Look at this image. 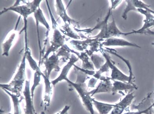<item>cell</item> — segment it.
<instances>
[{
	"mask_svg": "<svg viewBox=\"0 0 154 114\" xmlns=\"http://www.w3.org/2000/svg\"><path fill=\"white\" fill-rule=\"evenodd\" d=\"M30 80L26 81L25 86L23 92L24 98H25L26 105L24 114H36L34 107L33 100L32 98L30 89ZM40 114H46L43 111Z\"/></svg>",
	"mask_w": 154,
	"mask_h": 114,
	"instance_id": "9c48e42d",
	"label": "cell"
},
{
	"mask_svg": "<svg viewBox=\"0 0 154 114\" xmlns=\"http://www.w3.org/2000/svg\"><path fill=\"white\" fill-rule=\"evenodd\" d=\"M56 7H57V13L60 15V17L66 24L68 22L69 25H72L74 28L79 29V23L69 17L66 13V10L65 9L63 4L61 1H56Z\"/></svg>",
	"mask_w": 154,
	"mask_h": 114,
	"instance_id": "5bb4252c",
	"label": "cell"
},
{
	"mask_svg": "<svg viewBox=\"0 0 154 114\" xmlns=\"http://www.w3.org/2000/svg\"><path fill=\"white\" fill-rule=\"evenodd\" d=\"M110 1L111 3V7L113 10L115 9V8L122 3V1Z\"/></svg>",
	"mask_w": 154,
	"mask_h": 114,
	"instance_id": "d6a6232c",
	"label": "cell"
},
{
	"mask_svg": "<svg viewBox=\"0 0 154 114\" xmlns=\"http://www.w3.org/2000/svg\"><path fill=\"white\" fill-rule=\"evenodd\" d=\"M92 38H86V39L83 41L72 40L70 42V43L73 48L77 50L83 51L88 49L90 43L92 41Z\"/></svg>",
	"mask_w": 154,
	"mask_h": 114,
	"instance_id": "ffe728a7",
	"label": "cell"
},
{
	"mask_svg": "<svg viewBox=\"0 0 154 114\" xmlns=\"http://www.w3.org/2000/svg\"><path fill=\"white\" fill-rule=\"evenodd\" d=\"M7 114H11V113H8Z\"/></svg>",
	"mask_w": 154,
	"mask_h": 114,
	"instance_id": "74e56055",
	"label": "cell"
},
{
	"mask_svg": "<svg viewBox=\"0 0 154 114\" xmlns=\"http://www.w3.org/2000/svg\"><path fill=\"white\" fill-rule=\"evenodd\" d=\"M152 45L154 46V42H152Z\"/></svg>",
	"mask_w": 154,
	"mask_h": 114,
	"instance_id": "d590c367",
	"label": "cell"
},
{
	"mask_svg": "<svg viewBox=\"0 0 154 114\" xmlns=\"http://www.w3.org/2000/svg\"><path fill=\"white\" fill-rule=\"evenodd\" d=\"M133 2L135 7L137 9H142L149 11L154 15V11L150 8V6L149 5H147L144 2H142V1L138 0H133Z\"/></svg>",
	"mask_w": 154,
	"mask_h": 114,
	"instance_id": "f546056e",
	"label": "cell"
},
{
	"mask_svg": "<svg viewBox=\"0 0 154 114\" xmlns=\"http://www.w3.org/2000/svg\"><path fill=\"white\" fill-rule=\"evenodd\" d=\"M112 94L115 95L116 93L123 91L128 92H133L134 89H138V87L135 84H133L123 82L116 80H112Z\"/></svg>",
	"mask_w": 154,
	"mask_h": 114,
	"instance_id": "7c38bea8",
	"label": "cell"
},
{
	"mask_svg": "<svg viewBox=\"0 0 154 114\" xmlns=\"http://www.w3.org/2000/svg\"><path fill=\"white\" fill-rule=\"evenodd\" d=\"M45 84L44 95L43 96V102L45 104V110L50 106L51 98L52 94V86L51 82H50L49 78L46 77L43 73H42Z\"/></svg>",
	"mask_w": 154,
	"mask_h": 114,
	"instance_id": "2e32d148",
	"label": "cell"
},
{
	"mask_svg": "<svg viewBox=\"0 0 154 114\" xmlns=\"http://www.w3.org/2000/svg\"><path fill=\"white\" fill-rule=\"evenodd\" d=\"M15 35H16V34L15 33H13L9 38L6 41L5 43H3L2 44L3 49V53L2 54V56H9L10 49L12 45L14 39Z\"/></svg>",
	"mask_w": 154,
	"mask_h": 114,
	"instance_id": "d4e9b609",
	"label": "cell"
},
{
	"mask_svg": "<svg viewBox=\"0 0 154 114\" xmlns=\"http://www.w3.org/2000/svg\"><path fill=\"white\" fill-rule=\"evenodd\" d=\"M60 60H59V56L54 52L53 55L49 58L46 59L44 62L46 70L44 74L46 77L49 78L51 73L52 70H54L57 72L60 71V68L59 63Z\"/></svg>",
	"mask_w": 154,
	"mask_h": 114,
	"instance_id": "30bf717a",
	"label": "cell"
},
{
	"mask_svg": "<svg viewBox=\"0 0 154 114\" xmlns=\"http://www.w3.org/2000/svg\"><path fill=\"white\" fill-rule=\"evenodd\" d=\"M137 12L143 14L146 16V19L143 20V25L142 28L138 30H133V31L126 33L125 36L133 34H142L143 32L147 29L154 27V16L151 12L142 9H137Z\"/></svg>",
	"mask_w": 154,
	"mask_h": 114,
	"instance_id": "52a82bcc",
	"label": "cell"
},
{
	"mask_svg": "<svg viewBox=\"0 0 154 114\" xmlns=\"http://www.w3.org/2000/svg\"><path fill=\"white\" fill-rule=\"evenodd\" d=\"M105 49L104 48V50L106 52H107L108 53L111 54L115 55V56H117V57L120 58V59L122 60L123 61H124V62L126 64L127 66L129 69V77H130V81H129V83L133 84H135L133 83V81L134 80V76L133 75V70H132V67L131 65L130 61L129 60L126 59L125 58H124L122 56L119 55V54L117 53V51L115 50V49H113V48H108L107 47H105Z\"/></svg>",
	"mask_w": 154,
	"mask_h": 114,
	"instance_id": "d6986e66",
	"label": "cell"
},
{
	"mask_svg": "<svg viewBox=\"0 0 154 114\" xmlns=\"http://www.w3.org/2000/svg\"><path fill=\"white\" fill-rule=\"evenodd\" d=\"M65 114H68V113L67 112H66V113H65Z\"/></svg>",
	"mask_w": 154,
	"mask_h": 114,
	"instance_id": "8d00e7d4",
	"label": "cell"
},
{
	"mask_svg": "<svg viewBox=\"0 0 154 114\" xmlns=\"http://www.w3.org/2000/svg\"><path fill=\"white\" fill-rule=\"evenodd\" d=\"M110 68L109 67L108 64L106 61L105 63L101 66L97 71H96L95 73L93 76L96 79H100L101 77L102 76V74L104 73L109 72V71Z\"/></svg>",
	"mask_w": 154,
	"mask_h": 114,
	"instance_id": "f1b7e54d",
	"label": "cell"
},
{
	"mask_svg": "<svg viewBox=\"0 0 154 114\" xmlns=\"http://www.w3.org/2000/svg\"><path fill=\"white\" fill-rule=\"evenodd\" d=\"M103 46L105 47L109 46H120V47H132L140 48L141 47L135 43L128 41L125 39L112 37L105 39L101 43Z\"/></svg>",
	"mask_w": 154,
	"mask_h": 114,
	"instance_id": "4fadbf2b",
	"label": "cell"
},
{
	"mask_svg": "<svg viewBox=\"0 0 154 114\" xmlns=\"http://www.w3.org/2000/svg\"><path fill=\"white\" fill-rule=\"evenodd\" d=\"M103 56L104 57L109 67L111 70V78L112 80H116L119 81L123 82L128 83H129L130 77L129 76L125 75L124 73L122 72L116 66L115 63L111 59V57L109 55L106 54L104 50L103 47H101L100 50Z\"/></svg>",
	"mask_w": 154,
	"mask_h": 114,
	"instance_id": "277c9868",
	"label": "cell"
},
{
	"mask_svg": "<svg viewBox=\"0 0 154 114\" xmlns=\"http://www.w3.org/2000/svg\"><path fill=\"white\" fill-rule=\"evenodd\" d=\"M98 79L95 78H92L90 79L88 83V87L93 88L95 87V85L97 83Z\"/></svg>",
	"mask_w": 154,
	"mask_h": 114,
	"instance_id": "1f68e13d",
	"label": "cell"
},
{
	"mask_svg": "<svg viewBox=\"0 0 154 114\" xmlns=\"http://www.w3.org/2000/svg\"><path fill=\"white\" fill-rule=\"evenodd\" d=\"M25 54L26 56V58L29 61V65L33 70L35 72L39 70V66H38L36 62L33 60L31 55V51L29 48H27L26 49Z\"/></svg>",
	"mask_w": 154,
	"mask_h": 114,
	"instance_id": "4316f807",
	"label": "cell"
},
{
	"mask_svg": "<svg viewBox=\"0 0 154 114\" xmlns=\"http://www.w3.org/2000/svg\"><path fill=\"white\" fill-rule=\"evenodd\" d=\"M26 58V56L24 54L18 71L11 82L9 84H1V87L2 89H6L19 97L21 96L23 86L25 81Z\"/></svg>",
	"mask_w": 154,
	"mask_h": 114,
	"instance_id": "6da1fadb",
	"label": "cell"
},
{
	"mask_svg": "<svg viewBox=\"0 0 154 114\" xmlns=\"http://www.w3.org/2000/svg\"><path fill=\"white\" fill-rule=\"evenodd\" d=\"M42 73L40 70H39L35 72L34 74V84L30 89L31 94L33 100H34L35 89L40 84L41 76H42Z\"/></svg>",
	"mask_w": 154,
	"mask_h": 114,
	"instance_id": "484cf974",
	"label": "cell"
},
{
	"mask_svg": "<svg viewBox=\"0 0 154 114\" xmlns=\"http://www.w3.org/2000/svg\"><path fill=\"white\" fill-rule=\"evenodd\" d=\"M100 80L101 81L99 83L98 86L94 89L89 92L92 97L97 93H112L113 85L111 77L102 75Z\"/></svg>",
	"mask_w": 154,
	"mask_h": 114,
	"instance_id": "ba28073f",
	"label": "cell"
},
{
	"mask_svg": "<svg viewBox=\"0 0 154 114\" xmlns=\"http://www.w3.org/2000/svg\"><path fill=\"white\" fill-rule=\"evenodd\" d=\"M70 52L76 55L82 61V68L84 70L95 71L94 66L89 58V56L86 52H82L80 54L70 49Z\"/></svg>",
	"mask_w": 154,
	"mask_h": 114,
	"instance_id": "e0dca14e",
	"label": "cell"
},
{
	"mask_svg": "<svg viewBox=\"0 0 154 114\" xmlns=\"http://www.w3.org/2000/svg\"><path fill=\"white\" fill-rule=\"evenodd\" d=\"M127 4L126 7L124 10V12L122 17L124 20H126L128 19V14L131 11H137V9L136 8L133 4V1H125Z\"/></svg>",
	"mask_w": 154,
	"mask_h": 114,
	"instance_id": "83f0119b",
	"label": "cell"
},
{
	"mask_svg": "<svg viewBox=\"0 0 154 114\" xmlns=\"http://www.w3.org/2000/svg\"><path fill=\"white\" fill-rule=\"evenodd\" d=\"M91 59L94 67L96 69L99 70L101 66L105 63V58L99 55L94 54L91 56Z\"/></svg>",
	"mask_w": 154,
	"mask_h": 114,
	"instance_id": "cb8c5ba5",
	"label": "cell"
},
{
	"mask_svg": "<svg viewBox=\"0 0 154 114\" xmlns=\"http://www.w3.org/2000/svg\"><path fill=\"white\" fill-rule=\"evenodd\" d=\"M3 89L11 97L13 103L14 114H22L20 106V102L22 99H19L20 97L18 96L13 94L8 91L5 89Z\"/></svg>",
	"mask_w": 154,
	"mask_h": 114,
	"instance_id": "44dd1931",
	"label": "cell"
},
{
	"mask_svg": "<svg viewBox=\"0 0 154 114\" xmlns=\"http://www.w3.org/2000/svg\"><path fill=\"white\" fill-rule=\"evenodd\" d=\"M94 106L95 107L100 114H109L115 106V104L100 102L92 99Z\"/></svg>",
	"mask_w": 154,
	"mask_h": 114,
	"instance_id": "ac0fdd59",
	"label": "cell"
},
{
	"mask_svg": "<svg viewBox=\"0 0 154 114\" xmlns=\"http://www.w3.org/2000/svg\"><path fill=\"white\" fill-rule=\"evenodd\" d=\"M79 59V58L78 57H77L75 54L71 55V57L69 59L70 61L68 63L67 65L64 66L60 76L55 80L51 81V83L53 86H55L59 82L63 80H65V79L67 78V75L69 70L72 66H74L75 63L77 62Z\"/></svg>",
	"mask_w": 154,
	"mask_h": 114,
	"instance_id": "9a60e30c",
	"label": "cell"
},
{
	"mask_svg": "<svg viewBox=\"0 0 154 114\" xmlns=\"http://www.w3.org/2000/svg\"><path fill=\"white\" fill-rule=\"evenodd\" d=\"M142 34H148V35L154 36V31L150 30V29H148L145 31L144 32H143V33H142Z\"/></svg>",
	"mask_w": 154,
	"mask_h": 114,
	"instance_id": "e575fe53",
	"label": "cell"
},
{
	"mask_svg": "<svg viewBox=\"0 0 154 114\" xmlns=\"http://www.w3.org/2000/svg\"><path fill=\"white\" fill-rule=\"evenodd\" d=\"M112 18V21L111 22H109L104 32L101 36V39H106L112 37H119L121 35H125L126 33H123L121 31L117 26L113 15Z\"/></svg>",
	"mask_w": 154,
	"mask_h": 114,
	"instance_id": "8fae6325",
	"label": "cell"
},
{
	"mask_svg": "<svg viewBox=\"0 0 154 114\" xmlns=\"http://www.w3.org/2000/svg\"><path fill=\"white\" fill-rule=\"evenodd\" d=\"M69 24L68 23L65 24V25L62 27V29H60V30L65 35L75 39H81L80 36L78 35L76 33L73 31L71 28L69 27Z\"/></svg>",
	"mask_w": 154,
	"mask_h": 114,
	"instance_id": "7402d4cb",
	"label": "cell"
},
{
	"mask_svg": "<svg viewBox=\"0 0 154 114\" xmlns=\"http://www.w3.org/2000/svg\"><path fill=\"white\" fill-rule=\"evenodd\" d=\"M34 15L35 18L36 22H41L43 24L48 31L50 30L49 25L46 21L45 19L42 10L39 7L36 10L34 13Z\"/></svg>",
	"mask_w": 154,
	"mask_h": 114,
	"instance_id": "603a6c76",
	"label": "cell"
},
{
	"mask_svg": "<svg viewBox=\"0 0 154 114\" xmlns=\"http://www.w3.org/2000/svg\"><path fill=\"white\" fill-rule=\"evenodd\" d=\"M154 104V103H153ZM153 104L149 108L143 110H137V111H128L123 114H153Z\"/></svg>",
	"mask_w": 154,
	"mask_h": 114,
	"instance_id": "4dcf8cb0",
	"label": "cell"
},
{
	"mask_svg": "<svg viewBox=\"0 0 154 114\" xmlns=\"http://www.w3.org/2000/svg\"><path fill=\"white\" fill-rule=\"evenodd\" d=\"M65 80L69 84H71L76 90L79 97L81 98L82 102L85 108L88 110L90 114H95L92 97L91 96L89 92L87 89V86L85 82H79L75 81V83L70 81L68 78Z\"/></svg>",
	"mask_w": 154,
	"mask_h": 114,
	"instance_id": "7a4b0ae2",
	"label": "cell"
},
{
	"mask_svg": "<svg viewBox=\"0 0 154 114\" xmlns=\"http://www.w3.org/2000/svg\"><path fill=\"white\" fill-rule=\"evenodd\" d=\"M65 38V36L61 35L60 31L57 29H54V30L53 38L51 42V45L49 48L47 49L46 54H45L42 61L47 59L48 55L51 52H54L55 51L57 50L59 47L64 45Z\"/></svg>",
	"mask_w": 154,
	"mask_h": 114,
	"instance_id": "8992f818",
	"label": "cell"
},
{
	"mask_svg": "<svg viewBox=\"0 0 154 114\" xmlns=\"http://www.w3.org/2000/svg\"><path fill=\"white\" fill-rule=\"evenodd\" d=\"M135 96L133 92H129L127 93L115 106L109 114H123L124 111L131 104Z\"/></svg>",
	"mask_w": 154,
	"mask_h": 114,
	"instance_id": "5b68a950",
	"label": "cell"
},
{
	"mask_svg": "<svg viewBox=\"0 0 154 114\" xmlns=\"http://www.w3.org/2000/svg\"><path fill=\"white\" fill-rule=\"evenodd\" d=\"M70 106L66 105L61 111H59V112H58L56 114H65L70 109Z\"/></svg>",
	"mask_w": 154,
	"mask_h": 114,
	"instance_id": "836d02e7",
	"label": "cell"
},
{
	"mask_svg": "<svg viewBox=\"0 0 154 114\" xmlns=\"http://www.w3.org/2000/svg\"><path fill=\"white\" fill-rule=\"evenodd\" d=\"M42 1H34L32 2L26 3V5L22 6H15L14 5L12 7L8 8H5L3 11H1V14L6 12L8 10H12L18 13L23 16L24 21V27L21 31L25 29L26 33L27 18L30 14L35 12L36 10L39 7V4Z\"/></svg>",
	"mask_w": 154,
	"mask_h": 114,
	"instance_id": "3957f363",
	"label": "cell"
}]
</instances>
